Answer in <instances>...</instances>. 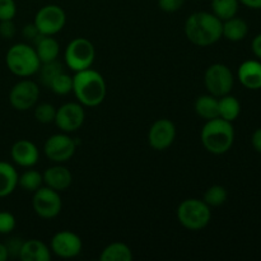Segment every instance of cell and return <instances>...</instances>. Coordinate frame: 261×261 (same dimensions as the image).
<instances>
[{
	"label": "cell",
	"instance_id": "28",
	"mask_svg": "<svg viewBox=\"0 0 261 261\" xmlns=\"http://www.w3.org/2000/svg\"><path fill=\"white\" fill-rule=\"evenodd\" d=\"M227 198H228V193L226 188L221 185H213L205 191L203 200L209 206H221L226 203Z\"/></svg>",
	"mask_w": 261,
	"mask_h": 261
},
{
	"label": "cell",
	"instance_id": "19",
	"mask_svg": "<svg viewBox=\"0 0 261 261\" xmlns=\"http://www.w3.org/2000/svg\"><path fill=\"white\" fill-rule=\"evenodd\" d=\"M33 47L37 53L41 64L56 60L60 53V45L53 36L40 35L33 41Z\"/></svg>",
	"mask_w": 261,
	"mask_h": 261
},
{
	"label": "cell",
	"instance_id": "6",
	"mask_svg": "<svg viewBox=\"0 0 261 261\" xmlns=\"http://www.w3.org/2000/svg\"><path fill=\"white\" fill-rule=\"evenodd\" d=\"M96 58V50L93 43L83 37L74 38L66 46L64 59L73 71H81L91 68Z\"/></svg>",
	"mask_w": 261,
	"mask_h": 261
},
{
	"label": "cell",
	"instance_id": "13",
	"mask_svg": "<svg viewBox=\"0 0 261 261\" xmlns=\"http://www.w3.org/2000/svg\"><path fill=\"white\" fill-rule=\"evenodd\" d=\"M81 237L71 231H60L55 233L51 239L50 250L59 257L63 259H73L82 252Z\"/></svg>",
	"mask_w": 261,
	"mask_h": 261
},
{
	"label": "cell",
	"instance_id": "5",
	"mask_svg": "<svg viewBox=\"0 0 261 261\" xmlns=\"http://www.w3.org/2000/svg\"><path fill=\"white\" fill-rule=\"evenodd\" d=\"M177 221L182 227L190 231H200L205 228L212 218L211 206L200 199H186L178 205Z\"/></svg>",
	"mask_w": 261,
	"mask_h": 261
},
{
	"label": "cell",
	"instance_id": "15",
	"mask_svg": "<svg viewBox=\"0 0 261 261\" xmlns=\"http://www.w3.org/2000/svg\"><path fill=\"white\" fill-rule=\"evenodd\" d=\"M13 161L20 167H33L38 162L40 153H38L37 147L30 140H18L13 144L12 150H10Z\"/></svg>",
	"mask_w": 261,
	"mask_h": 261
},
{
	"label": "cell",
	"instance_id": "40",
	"mask_svg": "<svg viewBox=\"0 0 261 261\" xmlns=\"http://www.w3.org/2000/svg\"><path fill=\"white\" fill-rule=\"evenodd\" d=\"M8 251L4 244H0V261H5L8 259Z\"/></svg>",
	"mask_w": 261,
	"mask_h": 261
},
{
	"label": "cell",
	"instance_id": "22",
	"mask_svg": "<svg viewBox=\"0 0 261 261\" xmlns=\"http://www.w3.org/2000/svg\"><path fill=\"white\" fill-rule=\"evenodd\" d=\"M101 261H132L133 251L124 242H112L99 255Z\"/></svg>",
	"mask_w": 261,
	"mask_h": 261
},
{
	"label": "cell",
	"instance_id": "25",
	"mask_svg": "<svg viewBox=\"0 0 261 261\" xmlns=\"http://www.w3.org/2000/svg\"><path fill=\"white\" fill-rule=\"evenodd\" d=\"M239 5V0H212V12L217 18L224 22L229 18L236 17Z\"/></svg>",
	"mask_w": 261,
	"mask_h": 261
},
{
	"label": "cell",
	"instance_id": "33",
	"mask_svg": "<svg viewBox=\"0 0 261 261\" xmlns=\"http://www.w3.org/2000/svg\"><path fill=\"white\" fill-rule=\"evenodd\" d=\"M23 240L19 237H10L7 242H5V247H7L8 256L9 257H19L20 250L23 246Z\"/></svg>",
	"mask_w": 261,
	"mask_h": 261
},
{
	"label": "cell",
	"instance_id": "14",
	"mask_svg": "<svg viewBox=\"0 0 261 261\" xmlns=\"http://www.w3.org/2000/svg\"><path fill=\"white\" fill-rule=\"evenodd\" d=\"M176 139V126L171 120L160 119L150 126L148 143L154 150H166Z\"/></svg>",
	"mask_w": 261,
	"mask_h": 261
},
{
	"label": "cell",
	"instance_id": "35",
	"mask_svg": "<svg viewBox=\"0 0 261 261\" xmlns=\"http://www.w3.org/2000/svg\"><path fill=\"white\" fill-rule=\"evenodd\" d=\"M15 35V25L12 20H0V36L3 38H13Z\"/></svg>",
	"mask_w": 261,
	"mask_h": 261
},
{
	"label": "cell",
	"instance_id": "12",
	"mask_svg": "<svg viewBox=\"0 0 261 261\" xmlns=\"http://www.w3.org/2000/svg\"><path fill=\"white\" fill-rule=\"evenodd\" d=\"M86 112L83 106L75 102H68L56 110L55 124L63 133H74L83 125Z\"/></svg>",
	"mask_w": 261,
	"mask_h": 261
},
{
	"label": "cell",
	"instance_id": "24",
	"mask_svg": "<svg viewBox=\"0 0 261 261\" xmlns=\"http://www.w3.org/2000/svg\"><path fill=\"white\" fill-rule=\"evenodd\" d=\"M219 107V117L227 120L229 122H233L241 112V105L240 101L233 96L226 94L223 97H219L218 99Z\"/></svg>",
	"mask_w": 261,
	"mask_h": 261
},
{
	"label": "cell",
	"instance_id": "38",
	"mask_svg": "<svg viewBox=\"0 0 261 261\" xmlns=\"http://www.w3.org/2000/svg\"><path fill=\"white\" fill-rule=\"evenodd\" d=\"M251 48L254 55L261 60V33L254 37V40L251 42Z\"/></svg>",
	"mask_w": 261,
	"mask_h": 261
},
{
	"label": "cell",
	"instance_id": "2",
	"mask_svg": "<svg viewBox=\"0 0 261 261\" xmlns=\"http://www.w3.org/2000/svg\"><path fill=\"white\" fill-rule=\"evenodd\" d=\"M73 92L82 106H99L106 97V82L98 71L91 68L75 71Z\"/></svg>",
	"mask_w": 261,
	"mask_h": 261
},
{
	"label": "cell",
	"instance_id": "39",
	"mask_svg": "<svg viewBox=\"0 0 261 261\" xmlns=\"http://www.w3.org/2000/svg\"><path fill=\"white\" fill-rule=\"evenodd\" d=\"M239 2L250 9H261V0H239Z\"/></svg>",
	"mask_w": 261,
	"mask_h": 261
},
{
	"label": "cell",
	"instance_id": "7",
	"mask_svg": "<svg viewBox=\"0 0 261 261\" xmlns=\"http://www.w3.org/2000/svg\"><path fill=\"white\" fill-rule=\"evenodd\" d=\"M234 78L231 69L224 64H213L206 69L204 74V84L209 94L214 97H223L229 94L233 88Z\"/></svg>",
	"mask_w": 261,
	"mask_h": 261
},
{
	"label": "cell",
	"instance_id": "21",
	"mask_svg": "<svg viewBox=\"0 0 261 261\" xmlns=\"http://www.w3.org/2000/svg\"><path fill=\"white\" fill-rule=\"evenodd\" d=\"M17 170L8 162H0V198L10 195L18 185Z\"/></svg>",
	"mask_w": 261,
	"mask_h": 261
},
{
	"label": "cell",
	"instance_id": "1",
	"mask_svg": "<svg viewBox=\"0 0 261 261\" xmlns=\"http://www.w3.org/2000/svg\"><path fill=\"white\" fill-rule=\"evenodd\" d=\"M223 22L213 13L196 12L185 22V35L191 43L199 47L214 45L222 37Z\"/></svg>",
	"mask_w": 261,
	"mask_h": 261
},
{
	"label": "cell",
	"instance_id": "34",
	"mask_svg": "<svg viewBox=\"0 0 261 261\" xmlns=\"http://www.w3.org/2000/svg\"><path fill=\"white\" fill-rule=\"evenodd\" d=\"M185 0H158V7L166 13H175L182 8Z\"/></svg>",
	"mask_w": 261,
	"mask_h": 261
},
{
	"label": "cell",
	"instance_id": "23",
	"mask_svg": "<svg viewBox=\"0 0 261 261\" xmlns=\"http://www.w3.org/2000/svg\"><path fill=\"white\" fill-rule=\"evenodd\" d=\"M195 111L201 119L212 120L219 117V107L217 97L212 94H204V96L198 97L195 101Z\"/></svg>",
	"mask_w": 261,
	"mask_h": 261
},
{
	"label": "cell",
	"instance_id": "10",
	"mask_svg": "<svg viewBox=\"0 0 261 261\" xmlns=\"http://www.w3.org/2000/svg\"><path fill=\"white\" fill-rule=\"evenodd\" d=\"M75 149L76 142L66 135V133L51 135L43 145L46 157L55 163H64L70 160L75 153Z\"/></svg>",
	"mask_w": 261,
	"mask_h": 261
},
{
	"label": "cell",
	"instance_id": "37",
	"mask_svg": "<svg viewBox=\"0 0 261 261\" xmlns=\"http://www.w3.org/2000/svg\"><path fill=\"white\" fill-rule=\"evenodd\" d=\"M251 144L252 147H254V149L261 154V127L255 130L254 134H252Z\"/></svg>",
	"mask_w": 261,
	"mask_h": 261
},
{
	"label": "cell",
	"instance_id": "32",
	"mask_svg": "<svg viewBox=\"0 0 261 261\" xmlns=\"http://www.w3.org/2000/svg\"><path fill=\"white\" fill-rule=\"evenodd\" d=\"M15 228V218L9 212H0V234H8Z\"/></svg>",
	"mask_w": 261,
	"mask_h": 261
},
{
	"label": "cell",
	"instance_id": "29",
	"mask_svg": "<svg viewBox=\"0 0 261 261\" xmlns=\"http://www.w3.org/2000/svg\"><path fill=\"white\" fill-rule=\"evenodd\" d=\"M38 71H40V78H41V82H42V84L43 86L48 87L50 86L51 81H53L58 74L63 73L64 68H63V64L59 63L58 60H53V61H48V63L41 64V68Z\"/></svg>",
	"mask_w": 261,
	"mask_h": 261
},
{
	"label": "cell",
	"instance_id": "18",
	"mask_svg": "<svg viewBox=\"0 0 261 261\" xmlns=\"http://www.w3.org/2000/svg\"><path fill=\"white\" fill-rule=\"evenodd\" d=\"M19 259L22 261H50L51 250L40 240H28L23 242Z\"/></svg>",
	"mask_w": 261,
	"mask_h": 261
},
{
	"label": "cell",
	"instance_id": "9",
	"mask_svg": "<svg viewBox=\"0 0 261 261\" xmlns=\"http://www.w3.org/2000/svg\"><path fill=\"white\" fill-rule=\"evenodd\" d=\"M32 206L35 213L43 219H53L59 216L63 208V201H61L59 191L54 189L42 188L41 186L38 190L33 193Z\"/></svg>",
	"mask_w": 261,
	"mask_h": 261
},
{
	"label": "cell",
	"instance_id": "36",
	"mask_svg": "<svg viewBox=\"0 0 261 261\" xmlns=\"http://www.w3.org/2000/svg\"><path fill=\"white\" fill-rule=\"evenodd\" d=\"M22 35L25 40L32 41L33 42V41H35L36 38L41 35V33L38 32V30H37V27L35 25V23H30V24H25L24 27H23Z\"/></svg>",
	"mask_w": 261,
	"mask_h": 261
},
{
	"label": "cell",
	"instance_id": "3",
	"mask_svg": "<svg viewBox=\"0 0 261 261\" xmlns=\"http://www.w3.org/2000/svg\"><path fill=\"white\" fill-rule=\"evenodd\" d=\"M201 144L212 154H224L234 142V129L232 122L222 117L208 120L201 129Z\"/></svg>",
	"mask_w": 261,
	"mask_h": 261
},
{
	"label": "cell",
	"instance_id": "17",
	"mask_svg": "<svg viewBox=\"0 0 261 261\" xmlns=\"http://www.w3.org/2000/svg\"><path fill=\"white\" fill-rule=\"evenodd\" d=\"M237 78L247 89H261V63L259 60H246L239 66Z\"/></svg>",
	"mask_w": 261,
	"mask_h": 261
},
{
	"label": "cell",
	"instance_id": "30",
	"mask_svg": "<svg viewBox=\"0 0 261 261\" xmlns=\"http://www.w3.org/2000/svg\"><path fill=\"white\" fill-rule=\"evenodd\" d=\"M56 109L51 103H40L35 107V119L41 124H51L55 121Z\"/></svg>",
	"mask_w": 261,
	"mask_h": 261
},
{
	"label": "cell",
	"instance_id": "11",
	"mask_svg": "<svg viewBox=\"0 0 261 261\" xmlns=\"http://www.w3.org/2000/svg\"><path fill=\"white\" fill-rule=\"evenodd\" d=\"M40 97V88L33 81H20L10 89L9 102L17 111H27L36 106Z\"/></svg>",
	"mask_w": 261,
	"mask_h": 261
},
{
	"label": "cell",
	"instance_id": "31",
	"mask_svg": "<svg viewBox=\"0 0 261 261\" xmlns=\"http://www.w3.org/2000/svg\"><path fill=\"white\" fill-rule=\"evenodd\" d=\"M17 13L14 0H0V20H12Z\"/></svg>",
	"mask_w": 261,
	"mask_h": 261
},
{
	"label": "cell",
	"instance_id": "8",
	"mask_svg": "<svg viewBox=\"0 0 261 261\" xmlns=\"http://www.w3.org/2000/svg\"><path fill=\"white\" fill-rule=\"evenodd\" d=\"M41 35L54 36L60 32L66 23L65 12L61 7L48 4L41 8L35 15L33 20Z\"/></svg>",
	"mask_w": 261,
	"mask_h": 261
},
{
	"label": "cell",
	"instance_id": "20",
	"mask_svg": "<svg viewBox=\"0 0 261 261\" xmlns=\"http://www.w3.org/2000/svg\"><path fill=\"white\" fill-rule=\"evenodd\" d=\"M249 33V25L244 19L237 17H232L224 20L222 27V36L232 42L242 41Z\"/></svg>",
	"mask_w": 261,
	"mask_h": 261
},
{
	"label": "cell",
	"instance_id": "4",
	"mask_svg": "<svg viewBox=\"0 0 261 261\" xmlns=\"http://www.w3.org/2000/svg\"><path fill=\"white\" fill-rule=\"evenodd\" d=\"M7 66L14 75L27 78L38 73L41 68V60L38 59L35 47L27 43H17L8 50Z\"/></svg>",
	"mask_w": 261,
	"mask_h": 261
},
{
	"label": "cell",
	"instance_id": "27",
	"mask_svg": "<svg viewBox=\"0 0 261 261\" xmlns=\"http://www.w3.org/2000/svg\"><path fill=\"white\" fill-rule=\"evenodd\" d=\"M48 88L58 96H65L69 92L73 91V76L68 75L65 71H63L51 81Z\"/></svg>",
	"mask_w": 261,
	"mask_h": 261
},
{
	"label": "cell",
	"instance_id": "16",
	"mask_svg": "<svg viewBox=\"0 0 261 261\" xmlns=\"http://www.w3.org/2000/svg\"><path fill=\"white\" fill-rule=\"evenodd\" d=\"M42 176L43 184H46V186L59 191V193L66 190L71 185V182H73L71 172L66 167L61 166L60 163H58L56 166H53V167L46 168Z\"/></svg>",
	"mask_w": 261,
	"mask_h": 261
},
{
	"label": "cell",
	"instance_id": "26",
	"mask_svg": "<svg viewBox=\"0 0 261 261\" xmlns=\"http://www.w3.org/2000/svg\"><path fill=\"white\" fill-rule=\"evenodd\" d=\"M43 176L36 170H27L18 177V185L24 191L35 193L42 186Z\"/></svg>",
	"mask_w": 261,
	"mask_h": 261
}]
</instances>
